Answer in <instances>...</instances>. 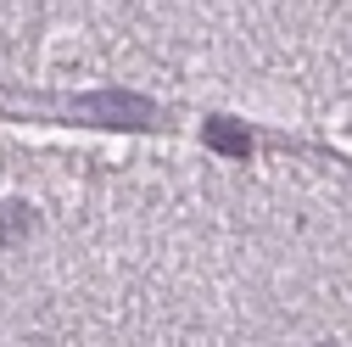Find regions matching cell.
<instances>
[{
  "mask_svg": "<svg viewBox=\"0 0 352 347\" xmlns=\"http://www.w3.org/2000/svg\"><path fill=\"white\" fill-rule=\"evenodd\" d=\"M73 118H90L96 129H151L157 107L140 101V96H123V90H101V96L73 101Z\"/></svg>",
  "mask_w": 352,
  "mask_h": 347,
  "instance_id": "obj_1",
  "label": "cell"
},
{
  "mask_svg": "<svg viewBox=\"0 0 352 347\" xmlns=\"http://www.w3.org/2000/svg\"><path fill=\"white\" fill-rule=\"evenodd\" d=\"M201 140L218 151V157H235V162H246V151H252V135L241 123H230V118H207L201 123Z\"/></svg>",
  "mask_w": 352,
  "mask_h": 347,
  "instance_id": "obj_2",
  "label": "cell"
},
{
  "mask_svg": "<svg viewBox=\"0 0 352 347\" xmlns=\"http://www.w3.org/2000/svg\"><path fill=\"white\" fill-rule=\"evenodd\" d=\"M34 207L28 202H0V241H6V246H17V241H28L34 235Z\"/></svg>",
  "mask_w": 352,
  "mask_h": 347,
  "instance_id": "obj_3",
  "label": "cell"
}]
</instances>
